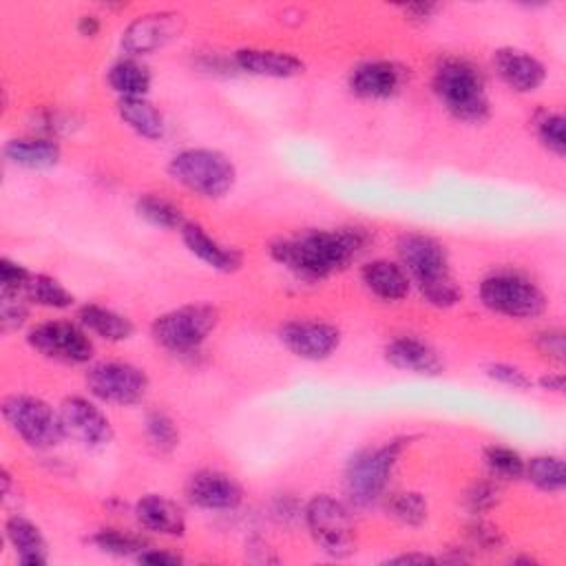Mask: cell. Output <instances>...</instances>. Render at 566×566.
Returning a JSON list of instances; mask_svg holds the SVG:
<instances>
[{
    "instance_id": "cell-1",
    "label": "cell",
    "mask_w": 566,
    "mask_h": 566,
    "mask_svg": "<svg viewBox=\"0 0 566 566\" xmlns=\"http://www.w3.org/2000/svg\"><path fill=\"white\" fill-rule=\"evenodd\" d=\"M365 245L367 234L360 228H321L274 241L270 245V254L296 276L325 279L347 268Z\"/></svg>"
},
{
    "instance_id": "cell-2",
    "label": "cell",
    "mask_w": 566,
    "mask_h": 566,
    "mask_svg": "<svg viewBox=\"0 0 566 566\" xmlns=\"http://www.w3.org/2000/svg\"><path fill=\"white\" fill-rule=\"evenodd\" d=\"M398 256L427 303L436 307H451L460 301L462 292L451 276L449 256L440 241L420 232L402 234L398 241Z\"/></svg>"
},
{
    "instance_id": "cell-3",
    "label": "cell",
    "mask_w": 566,
    "mask_h": 566,
    "mask_svg": "<svg viewBox=\"0 0 566 566\" xmlns=\"http://www.w3.org/2000/svg\"><path fill=\"white\" fill-rule=\"evenodd\" d=\"M433 91L444 108L462 122H482L489 115L484 77L464 57H444L433 71Z\"/></svg>"
},
{
    "instance_id": "cell-4",
    "label": "cell",
    "mask_w": 566,
    "mask_h": 566,
    "mask_svg": "<svg viewBox=\"0 0 566 566\" xmlns=\"http://www.w3.org/2000/svg\"><path fill=\"white\" fill-rule=\"evenodd\" d=\"M407 447H409V438H394L378 447L358 451L347 462V469H345L347 500L358 509H367L376 504L382 497L389 475Z\"/></svg>"
},
{
    "instance_id": "cell-5",
    "label": "cell",
    "mask_w": 566,
    "mask_h": 566,
    "mask_svg": "<svg viewBox=\"0 0 566 566\" xmlns=\"http://www.w3.org/2000/svg\"><path fill=\"white\" fill-rule=\"evenodd\" d=\"M168 175L190 192L219 199L232 190L237 170L228 155L212 148H188L177 153L168 164Z\"/></svg>"
},
{
    "instance_id": "cell-6",
    "label": "cell",
    "mask_w": 566,
    "mask_h": 566,
    "mask_svg": "<svg viewBox=\"0 0 566 566\" xmlns=\"http://www.w3.org/2000/svg\"><path fill=\"white\" fill-rule=\"evenodd\" d=\"M219 323L217 307L208 303H190L175 307L153 321V338L172 354H192L214 332Z\"/></svg>"
},
{
    "instance_id": "cell-7",
    "label": "cell",
    "mask_w": 566,
    "mask_h": 566,
    "mask_svg": "<svg viewBox=\"0 0 566 566\" xmlns=\"http://www.w3.org/2000/svg\"><path fill=\"white\" fill-rule=\"evenodd\" d=\"M2 418L15 436L35 449H51L66 438L60 411H53V407L38 396H7L2 400Z\"/></svg>"
},
{
    "instance_id": "cell-8",
    "label": "cell",
    "mask_w": 566,
    "mask_h": 566,
    "mask_svg": "<svg viewBox=\"0 0 566 566\" xmlns=\"http://www.w3.org/2000/svg\"><path fill=\"white\" fill-rule=\"evenodd\" d=\"M482 303L502 316L533 318L544 312V292L517 272H495L480 283Z\"/></svg>"
},
{
    "instance_id": "cell-9",
    "label": "cell",
    "mask_w": 566,
    "mask_h": 566,
    "mask_svg": "<svg viewBox=\"0 0 566 566\" xmlns=\"http://www.w3.org/2000/svg\"><path fill=\"white\" fill-rule=\"evenodd\" d=\"M305 524L318 548L332 557L354 553V520L349 506L332 495H316L305 506Z\"/></svg>"
},
{
    "instance_id": "cell-10",
    "label": "cell",
    "mask_w": 566,
    "mask_h": 566,
    "mask_svg": "<svg viewBox=\"0 0 566 566\" xmlns=\"http://www.w3.org/2000/svg\"><path fill=\"white\" fill-rule=\"evenodd\" d=\"M27 340L38 354L69 365H82L93 356V340L88 332L80 323L71 321L40 323L29 329Z\"/></svg>"
},
{
    "instance_id": "cell-11",
    "label": "cell",
    "mask_w": 566,
    "mask_h": 566,
    "mask_svg": "<svg viewBox=\"0 0 566 566\" xmlns=\"http://www.w3.org/2000/svg\"><path fill=\"white\" fill-rule=\"evenodd\" d=\"M86 387L97 400L111 405H135L148 391V376L130 363L104 360L88 369Z\"/></svg>"
},
{
    "instance_id": "cell-12",
    "label": "cell",
    "mask_w": 566,
    "mask_h": 566,
    "mask_svg": "<svg viewBox=\"0 0 566 566\" xmlns=\"http://www.w3.org/2000/svg\"><path fill=\"white\" fill-rule=\"evenodd\" d=\"M184 20L177 11H153L137 15L122 33V49L137 55H148L164 49L168 42L179 38Z\"/></svg>"
},
{
    "instance_id": "cell-13",
    "label": "cell",
    "mask_w": 566,
    "mask_h": 566,
    "mask_svg": "<svg viewBox=\"0 0 566 566\" xmlns=\"http://www.w3.org/2000/svg\"><path fill=\"white\" fill-rule=\"evenodd\" d=\"M64 436H71L84 447H104L113 440V427L106 413L82 396H71L60 405Z\"/></svg>"
},
{
    "instance_id": "cell-14",
    "label": "cell",
    "mask_w": 566,
    "mask_h": 566,
    "mask_svg": "<svg viewBox=\"0 0 566 566\" xmlns=\"http://www.w3.org/2000/svg\"><path fill=\"white\" fill-rule=\"evenodd\" d=\"M279 338L294 356L305 360H325L340 345L338 327L325 321H287Z\"/></svg>"
},
{
    "instance_id": "cell-15",
    "label": "cell",
    "mask_w": 566,
    "mask_h": 566,
    "mask_svg": "<svg viewBox=\"0 0 566 566\" xmlns=\"http://www.w3.org/2000/svg\"><path fill=\"white\" fill-rule=\"evenodd\" d=\"M188 500L206 511H232L243 500V489L239 482L221 471L203 469L188 478L186 484Z\"/></svg>"
},
{
    "instance_id": "cell-16",
    "label": "cell",
    "mask_w": 566,
    "mask_h": 566,
    "mask_svg": "<svg viewBox=\"0 0 566 566\" xmlns=\"http://www.w3.org/2000/svg\"><path fill=\"white\" fill-rule=\"evenodd\" d=\"M405 82V71L389 60H369L358 64L349 75V88L358 97L387 99L400 91Z\"/></svg>"
},
{
    "instance_id": "cell-17",
    "label": "cell",
    "mask_w": 566,
    "mask_h": 566,
    "mask_svg": "<svg viewBox=\"0 0 566 566\" xmlns=\"http://www.w3.org/2000/svg\"><path fill=\"white\" fill-rule=\"evenodd\" d=\"M493 64H495L497 75L513 91H520V93L537 91L542 86V82L546 80L544 64L535 55H531L526 51L500 49L493 55Z\"/></svg>"
},
{
    "instance_id": "cell-18",
    "label": "cell",
    "mask_w": 566,
    "mask_h": 566,
    "mask_svg": "<svg viewBox=\"0 0 566 566\" xmlns=\"http://www.w3.org/2000/svg\"><path fill=\"white\" fill-rule=\"evenodd\" d=\"M385 358L396 369L413 374L438 376L442 371V360L436 349L416 336H396L389 340L385 347Z\"/></svg>"
},
{
    "instance_id": "cell-19",
    "label": "cell",
    "mask_w": 566,
    "mask_h": 566,
    "mask_svg": "<svg viewBox=\"0 0 566 566\" xmlns=\"http://www.w3.org/2000/svg\"><path fill=\"white\" fill-rule=\"evenodd\" d=\"M234 62L241 71L259 77L283 80L303 73V62L296 55L272 49H239Z\"/></svg>"
},
{
    "instance_id": "cell-20",
    "label": "cell",
    "mask_w": 566,
    "mask_h": 566,
    "mask_svg": "<svg viewBox=\"0 0 566 566\" xmlns=\"http://www.w3.org/2000/svg\"><path fill=\"white\" fill-rule=\"evenodd\" d=\"M135 517L137 522L159 535H168V537H179L186 531V517L184 511L168 497L164 495H144L137 504H135Z\"/></svg>"
},
{
    "instance_id": "cell-21",
    "label": "cell",
    "mask_w": 566,
    "mask_h": 566,
    "mask_svg": "<svg viewBox=\"0 0 566 566\" xmlns=\"http://www.w3.org/2000/svg\"><path fill=\"white\" fill-rule=\"evenodd\" d=\"M181 239L186 243V248L206 265H210L212 270L219 272H232L241 265V254L234 248H228L223 243H219L214 237H210L201 226L197 223H184V228L179 230Z\"/></svg>"
},
{
    "instance_id": "cell-22",
    "label": "cell",
    "mask_w": 566,
    "mask_h": 566,
    "mask_svg": "<svg viewBox=\"0 0 566 566\" xmlns=\"http://www.w3.org/2000/svg\"><path fill=\"white\" fill-rule=\"evenodd\" d=\"M360 279L374 296H378L380 301H389V303L405 298L409 294V285H411V279L405 272V268L389 259L369 261L363 268Z\"/></svg>"
},
{
    "instance_id": "cell-23",
    "label": "cell",
    "mask_w": 566,
    "mask_h": 566,
    "mask_svg": "<svg viewBox=\"0 0 566 566\" xmlns=\"http://www.w3.org/2000/svg\"><path fill=\"white\" fill-rule=\"evenodd\" d=\"M4 535H7L9 544L13 546L20 564H24V566L46 564V559H49L46 539L31 520H27L22 515H11L4 522Z\"/></svg>"
},
{
    "instance_id": "cell-24",
    "label": "cell",
    "mask_w": 566,
    "mask_h": 566,
    "mask_svg": "<svg viewBox=\"0 0 566 566\" xmlns=\"http://www.w3.org/2000/svg\"><path fill=\"white\" fill-rule=\"evenodd\" d=\"M77 323L88 332V334H95L104 340H111V343H122L126 338L133 336L135 332V325L130 323L128 316L111 310V307H104V305H97V303H86L80 307L77 312Z\"/></svg>"
},
{
    "instance_id": "cell-25",
    "label": "cell",
    "mask_w": 566,
    "mask_h": 566,
    "mask_svg": "<svg viewBox=\"0 0 566 566\" xmlns=\"http://www.w3.org/2000/svg\"><path fill=\"white\" fill-rule=\"evenodd\" d=\"M60 146L51 137H18L9 139L4 146V157L22 168L44 170L60 161Z\"/></svg>"
},
{
    "instance_id": "cell-26",
    "label": "cell",
    "mask_w": 566,
    "mask_h": 566,
    "mask_svg": "<svg viewBox=\"0 0 566 566\" xmlns=\"http://www.w3.org/2000/svg\"><path fill=\"white\" fill-rule=\"evenodd\" d=\"M117 113L128 128L146 139H159L166 133L164 115L146 97H119Z\"/></svg>"
},
{
    "instance_id": "cell-27",
    "label": "cell",
    "mask_w": 566,
    "mask_h": 566,
    "mask_svg": "<svg viewBox=\"0 0 566 566\" xmlns=\"http://www.w3.org/2000/svg\"><path fill=\"white\" fill-rule=\"evenodd\" d=\"M108 84L119 97H144L150 88V71L135 57H122L108 69Z\"/></svg>"
},
{
    "instance_id": "cell-28",
    "label": "cell",
    "mask_w": 566,
    "mask_h": 566,
    "mask_svg": "<svg viewBox=\"0 0 566 566\" xmlns=\"http://www.w3.org/2000/svg\"><path fill=\"white\" fill-rule=\"evenodd\" d=\"M135 210L146 223H150L155 228L181 230L186 223L181 208L159 195H142L135 203Z\"/></svg>"
},
{
    "instance_id": "cell-29",
    "label": "cell",
    "mask_w": 566,
    "mask_h": 566,
    "mask_svg": "<svg viewBox=\"0 0 566 566\" xmlns=\"http://www.w3.org/2000/svg\"><path fill=\"white\" fill-rule=\"evenodd\" d=\"M24 298L35 305L53 310H64L73 305V294L60 281L46 274H31L24 287Z\"/></svg>"
},
{
    "instance_id": "cell-30",
    "label": "cell",
    "mask_w": 566,
    "mask_h": 566,
    "mask_svg": "<svg viewBox=\"0 0 566 566\" xmlns=\"http://www.w3.org/2000/svg\"><path fill=\"white\" fill-rule=\"evenodd\" d=\"M524 475L546 493H559L566 484L564 462L557 455H535L524 464Z\"/></svg>"
},
{
    "instance_id": "cell-31",
    "label": "cell",
    "mask_w": 566,
    "mask_h": 566,
    "mask_svg": "<svg viewBox=\"0 0 566 566\" xmlns=\"http://www.w3.org/2000/svg\"><path fill=\"white\" fill-rule=\"evenodd\" d=\"M484 464L493 478L517 480L524 475V458L511 447L491 444L484 449Z\"/></svg>"
},
{
    "instance_id": "cell-32",
    "label": "cell",
    "mask_w": 566,
    "mask_h": 566,
    "mask_svg": "<svg viewBox=\"0 0 566 566\" xmlns=\"http://www.w3.org/2000/svg\"><path fill=\"white\" fill-rule=\"evenodd\" d=\"M387 511L394 520L407 526H418L427 520V502L416 491H402L394 493L387 502Z\"/></svg>"
},
{
    "instance_id": "cell-33",
    "label": "cell",
    "mask_w": 566,
    "mask_h": 566,
    "mask_svg": "<svg viewBox=\"0 0 566 566\" xmlns=\"http://www.w3.org/2000/svg\"><path fill=\"white\" fill-rule=\"evenodd\" d=\"M91 542L108 555H117V557H128V555H139L146 544L144 539L126 533V531H117V528H102L97 531Z\"/></svg>"
},
{
    "instance_id": "cell-34",
    "label": "cell",
    "mask_w": 566,
    "mask_h": 566,
    "mask_svg": "<svg viewBox=\"0 0 566 566\" xmlns=\"http://www.w3.org/2000/svg\"><path fill=\"white\" fill-rule=\"evenodd\" d=\"M146 436L161 453H168L179 444V429L166 411H150L146 416Z\"/></svg>"
},
{
    "instance_id": "cell-35",
    "label": "cell",
    "mask_w": 566,
    "mask_h": 566,
    "mask_svg": "<svg viewBox=\"0 0 566 566\" xmlns=\"http://www.w3.org/2000/svg\"><path fill=\"white\" fill-rule=\"evenodd\" d=\"M566 122L562 113H544L537 122H535V133L537 139L542 142V146L546 150H551L557 157L566 155Z\"/></svg>"
},
{
    "instance_id": "cell-36",
    "label": "cell",
    "mask_w": 566,
    "mask_h": 566,
    "mask_svg": "<svg viewBox=\"0 0 566 566\" xmlns=\"http://www.w3.org/2000/svg\"><path fill=\"white\" fill-rule=\"evenodd\" d=\"M29 279H31V272L24 265H20L7 256L0 259V290H2L0 294L24 296V287H27Z\"/></svg>"
},
{
    "instance_id": "cell-37",
    "label": "cell",
    "mask_w": 566,
    "mask_h": 566,
    "mask_svg": "<svg viewBox=\"0 0 566 566\" xmlns=\"http://www.w3.org/2000/svg\"><path fill=\"white\" fill-rule=\"evenodd\" d=\"M464 502H467V509L475 515L480 513H489L493 506H497L500 502V489L497 484L489 482V480H482V482H475L467 495H464Z\"/></svg>"
},
{
    "instance_id": "cell-38",
    "label": "cell",
    "mask_w": 566,
    "mask_h": 566,
    "mask_svg": "<svg viewBox=\"0 0 566 566\" xmlns=\"http://www.w3.org/2000/svg\"><path fill=\"white\" fill-rule=\"evenodd\" d=\"M486 376L497 380L500 385L513 387V389H528L531 387V378L515 365L509 363H493L486 367Z\"/></svg>"
},
{
    "instance_id": "cell-39",
    "label": "cell",
    "mask_w": 566,
    "mask_h": 566,
    "mask_svg": "<svg viewBox=\"0 0 566 566\" xmlns=\"http://www.w3.org/2000/svg\"><path fill=\"white\" fill-rule=\"evenodd\" d=\"M27 316H29V310H27V305H24V301L20 296H4L2 294V301H0V323H2L4 332L22 327Z\"/></svg>"
},
{
    "instance_id": "cell-40",
    "label": "cell",
    "mask_w": 566,
    "mask_h": 566,
    "mask_svg": "<svg viewBox=\"0 0 566 566\" xmlns=\"http://www.w3.org/2000/svg\"><path fill=\"white\" fill-rule=\"evenodd\" d=\"M537 349L546 358L562 363L564 360V332L557 327L544 329L542 334H537Z\"/></svg>"
},
{
    "instance_id": "cell-41",
    "label": "cell",
    "mask_w": 566,
    "mask_h": 566,
    "mask_svg": "<svg viewBox=\"0 0 566 566\" xmlns=\"http://www.w3.org/2000/svg\"><path fill=\"white\" fill-rule=\"evenodd\" d=\"M137 559L142 564H153V566H177L184 562L177 553H168V551H159V548H150V546H146L137 555Z\"/></svg>"
},
{
    "instance_id": "cell-42",
    "label": "cell",
    "mask_w": 566,
    "mask_h": 566,
    "mask_svg": "<svg viewBox=\"0 0 566 566\" xmlns=\"http://www.w3.org/2000/svg\"><path fill=\"white\" fill-rule=\"evenodd\" d=\"M469 533H471L473 542H475L478 546H482V548H495V546H500V542H502L497 528H493V526H489V524H484V522L473 524Z\"/></svg>"
},
{
    "instance_id": "cell-43",
    "label": "cell",
    "mask_w": 566,
    "mask_h": 566,
    "mask_svg": "<svg viewBox=\"0 0 566 566\" xmlns=\"http://www.w3.org/2000/svg\"><path fill=\"white\" fill-rule=\"evenodd\" d=\"M438 9V4H431V2H411V4H405L402 11L409 15V20H429L433 15V11Z\"/></svg>"
},
{
    "instance_id": "cell-44",
    "label": "cell",
    "mask_w": 566,
    "mask_h": 566,
    "mask_svg": "<svg viewBox=\"0 0 566 566\" xmlns=\"http://www.w3.org/2000/svg\"><path fill=\"white\" fill-rule=\"evenodd\" d=\"M539 387L544 389V391H555V394H562L564 391V376L562 374H544L542 378H539Z\"/></svg>"
},
{
    "instance_id": "cell-45",
    "label": "cell",
    "mask_w": 566,
    "mask_h": 566,
    "mask_svg": "<svg viewBox=\"0 0 566 566\" xmlns=\"http://www.w3.org/2000/svg\"><path fill=\"white\" fill-rule=\"evenodd\" d=\"M391 564H424V562H438V557H431V555H424V553H407V555H398V557H391L389 559Z\"/></svg>"
},
{
    "instance_id": "cell-46",
    "label": "cell",
    "mask_w": 566,
    "mask_h": 566,
    "mask_svg": "<svg viewBox=\"0 0 566 566\" xmlns=\"http://www.w3.org/2000/svg\"><path fill=\"white\" fill-rule=\"evenodd\" d=\"M77 31L82 35H95L99 31V20L95 15H82L77 22Z\"/></svg>"
}]
</instances>
